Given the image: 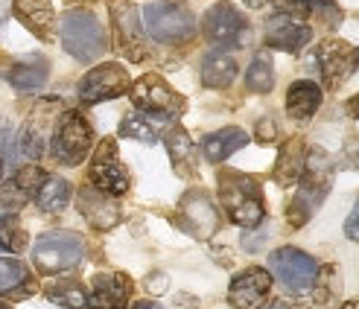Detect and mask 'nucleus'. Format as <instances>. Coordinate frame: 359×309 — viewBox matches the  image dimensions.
<instances>
[{"instance_id":"cd10ccee","label":"nucleus","mask_w":359,"mask_h":309,"mask_svg":"<svg viewBox=\"0 0 359 309\" xmlns=\"http://www.w3.org/2000/svg\"><path fill=\"white\" fill-rule=\"evenodd\" d=\"M172 117H158V114H126V120L120 123V137H132V140H143V143H155L161 123H170Z\"/></svg>"},{"instance_id":"2eb2a0df","label":"nucleus","mask_w":359,"mask_h":309,"mask_svg":"<svg viewBox=\"0 0 359 309\" xmlns=\"http://www.w3.org/2000/svg\"><path fill=\"white\" fill-rule=\"evenodd\" d=\"M263 39L272 50H283V53H301L313 41V27L304 24L298 15L290 12H275L266 21Z\"/></svg>"},{"instance_id":"ea45409f","label":"nucleus","mask_w":359,"mask_h":309,"mask_svg":"<svg viewBox=\"0 0 359 309\" xmlns=\"http://www.w3.org/2000/svg\"><path fill=\"white\" fill-rule=\"evenodd\" d=\"M132 309H164L161 303H155V301H137Z\"/></svg>"},{"instance_id":"f3484780","label":"nucleus","mask_w":359,"mask_h":309,"mask_svg":"<svg viewBox=\"0 0 359 309\" xmlns=\"http://www.w3.org/2000/svg\"><path fill=\"white\" fill-rule=\"evenodd\" d=\"M132 298V280L111 271V275H97L88 295V309H123Z\"/></svg>"},{"instance_id":"0eeeda50","label":"nucleus","mask_w":359,"mask_h":309,"mask_svg":"<svg viewBox=\"0 0 359 309\" xmlns=\"http://www.w3.org/2000/svg\"><path fill=\"white\" fill-rule=\"evenodd\" d=\"M109 15H111V29H114V47L120 56H126L129 62L149 59L143 21L132 0H109Z\"/></svg>"},{"instance_id":"412c9836","label":"nucleus","mask_w":359,"mask_h":309,"mask_svg":"<svg viewBox=\"0 0 359 309\" xmlns=\"http://www.w3.org/2000/svg\"><path fill=\"white\" fill-rule=\"evenodd\" d=\"M50 108H53V102H44V105L35 108V111L27 117L21 135H18L21 155L29 158V160L41 158V152H44V140H47V129H50V117H53Z\"/></svg>"},{"instance_id":"a211bd4d","label":"nucleus","mask_w":359,"mask_h":309,"mask_svg":"<svg viewBox=\"0 0 359 309\" xmlns=\"http://www.w3.org/2000/svg\"><path fill=\"white\" fill-rule=\"evenodd\" d=\"M76 202H79V213H82L97 231H109V228H114V225L120 222V205L114 202L111 195L100 193V190L91 187V184L79 190Z\"/></svg>"},{"instance_id":"7ed1b4c3","label":"nucleus","mask_w":359,"mask_h":309,"mask_svg":"<svg viewBox=\"0 0 359 309\" xmlns=\"http://www.w3.org/2000/svg\"><path fill=\"white\" fill-rule=\"evenodd\" d=\"M62 47L82 64L97 62L105 50H109V39L105 29L97 21L94 12L85 9H70L62 18Z\"/></svg>"},{"instance_id":"423d86ee","label":"nucleus","mask_w":359,"mask_h":309,"mask_svg":"<svg viewBox=\"0 0 359 309\" xmlns=\"http://www.w3.org/2000/svg\"><path fill=\"white\" fill-rule=\"evenodd\" d=\"M94 146V129L79 111H65L53 129V158L65 167H79Z\"/></svg>"},{"instance_id":"c9c22d12","label":"nucleus","mask_w":359,"mask_h":309,"mask_svg":"<svg viewBox=\"0 0 359 309\" xmlns=\"http://www.w3.org/2000/svg\"><path fill=\"white\" fill-rule=\"evenodd\" d=\"M345 236L353 240V242H359V198H356V205H353L348 222H345Z\"/></svg>"},{"instance_id":"c03bdc74","label":"nucleus","mask_w":359,"mask_h":309,"mask_svg":"<svg viewBox=\"0 0 359 309\" xmlns=\"http://www.w3.org/2000/svg\"><path fill=\"white\" fill-rule=\"evenodd\" d=\"M67 4H85V0H67Z\"/></svg>"},{"instance_id":"7c9ffc66","label":"nucleus","mask_w":359,"mask_h":309,"mask_svg":"<svg viewBox=\"0 0 359 309\" xmlns=\"http://www.w3.org/2000/svg\"><path fill=\"white\" fill-rule=\"evenodd\" d=\"M0 295H29V271L21 260L0 257Z\"/></svg>"},{"instance_id":"f8f14e48","label":"nucleus","mask_w":359,"mask_h":309,"mask_svg":"<svg viewBox=\"0 0 359 309\" xmlns=\"http://www.w3.org/2000/svg\"><path fill=\"white\" fill-rule=\"evenodd\" d=\"M316 64H318L321 82L330 90H336V88H342L356 70V47L342 39H325L316 47Z\"/></svg>"},{"instance_id":"ddd939ff","label":"nucleus","mask_w":359,"mask_h":309,"mask_svg":"<svg viewBox=\"0 0 359 309\" xmlns=\"http://www.w3.org/2000/svg\"><path fill=\"white\" fill-rule=\"evenodd\" d=\"M129 74L126 67L109 62V64H100L94 70H88L79 82V99L85 105H97V102H105V99H117L123 94H129Z\"/></svg>"},{"instance_id":"bb28decb","label":"nucleus","mask_w":359,"mask_h":309,"mask_svg":"<svg viewBox=\"0 0 359 309\" xmlns=\"http://www.w3.org/2000/svg\"><path fill=\"white\" fill-rule=\"evenodd\" d=\"M50 76V67L44 59H27V62H18L6 70V82L21 90V94H32V90H41L47 85Z\"/></svg>"},{"instance_id":"6e6552de","label":"nucleus","mask_w":359,"mask_h":309,"mask_svg":"<svg viewBox=\"0 0 359 309\" xmlns=\"http://www.w3.org/2000/svg\"><path fill=\"white\" fill-rule=\"evenodd\" d=\"M269 268L275 271V277L283 283V289H290L295 295L310 292L318 280V263L298 248H278L269 257Z\"/></svg>"},{"instance_id":"4c0bfd02","label":"nucleus","mask_w":359,"mask_h":309,"mask_svg":"<svg viewBox=\"0 0 359 309\" xmlns=\"http://www.w3.org/2000/svg\"><path fill=\"white\" fill-rule=\"evenodd\" d=\"M275 137H278V129H275V123H272V120L257 123V140H260V143H272Z\"/></svg>"},{"instance_id":"9d476101","label":"nucleus","mask_w":359,"mask_h":309,"mask_svg":"<svg viewBox=\"0 0 359 309\" xmlns=\"http://www.w3.org/2000/svg\"><path fill=\"white\" fill-rule=\"evenodd\" d=\"M129 97H132L135 108H140V111L158 114V117H172V120L182 114L184 105H187V99L182 94H175V90L161 76H155V74L137 79L129 88Z\"/></svg>"},{"instance_id":"49530a36","label":"nucleus","mask_w":359,"mask_h":309,"mask_svg":"<svg viewBox=\"0 0 359 309\" xmlns=\"http://www.w3.org/2000/svg\"><path fill=\"white\" fill-rule=\"evenodd\" d=\"M356 67H359V47H356Z\"/></svg>"},{"instance_id":"dca6fc26","label":"nucleus","mask_w":359,"mask_h":309,"mask_svg":"<svg viewBox=\"0 0 359 309\" xmlns=\"http://www.w3.org/2000/svg\"><path fill=\"white\" fill-rule=\"evenodd\" d=\"M269 289H272V275L266 268H245L231 280L228 289V301L234 309H260L269 298Z\"/></svg>"},{"instance_id":"f257e3e1","label":"nucleus","mask_w":359,"mask_h":309,"mask_svg":"<svg viewBox=\"0 0 359 309\" xmlns=\"http://www.w3.org/2000/svg\"><path fill=\"white\" fill-rule=\"evenodd\" d=\"M301 187L292 198L290 210H286V219H290L292 228H301L307 225L316 210L325 205V198L330 193V184H333V163L330 158L321 152V149H313L307 152V163H304V172H301Z\"/></svg>"},{"instance_id":"a19ab883","label":"nucleus","mask_w":359,"mask_h":309,"mask_svg":"<svg viewBox=\"0 0 359 309\" xmlns=\"http://www.w3.org/2000/svg\"><path fill=\"white\" fill-rule=\"evenodd\" d=\"M243 4H245L248 9H260V6L266 4V0H243Z\"/></svg>"},{"instance_id":"9b49d317","label":"nucleus","mask_w":359,"mask_h":309,"mask_svg":"<svg viewBox=\"0 0 359 309\" xmlns=\"http://www.w3.org/2000/svg\"><path fill=\"white\" fill-rule=\"evenodd\" d=\"M202 32L210 44H217L219 50H228V47H240L245 32H248V21L245 15L237 12V6L231 4H217L210 6L202 18Z\"/></svg>"},{"instance_id":"39448f33","label":"nucleus","mask_w":359,"mask_h":309,"mask_svg":"<svg viewBox=\"0 0 359 309\" xmlns=\"http://www.w3.org/2000/svg\"><path fill=\"white\" fill-rule=\"evenodd\" d=\"M85 257V240L74 231H50L32 245V266L41 275H62L76 268Z\"/></svg>"},{"instance_id":"58836bf2","label":"nucleus","mask_w":359,"mask_h":309,"mask_svg":"<svg viewBox=\"0 0 359 309\" xmlns=\"http://www.w3.org/2000/svg\"><path fill=\"white\" fill-rule=\"evenodd\" d=\"M345 108H348V114H351V117H359V94H356L353 99H348Z\"/></svg>"},{"instance_id":"393cba45","label":"nucleus","mask_w":359,"mask_h":309,"mask_svg":"<svg viewBox=\"0 0 359 309\" xmlns=\"http://www.w3.org/2000/svg\"><path fill=\"white\" fill-rule=\"evenodd\" d=\"M164 146H167V155L172 160V170L182 178H190L196 172V146H193L190 135L182 129V125H172V129L164 135Z\"/></svg>"},{"instance_id":"37998d69","label":"nucleus","mask_w":359,"mask_h":309,"mask_svg":"<svg viewBox=\"0 0 359 309\" xmlns=\"http://www.w3.org/2000/svg\"><path fill=\"white\" fill-rule=\"evenodd\" d=\"M342 309H359V301H351V303H345Z\"/></svg>"},{"instance_id":"20e7f679","label":"nucleus","mask_w":359,"mask_h":309,"mask_svg":"<svg viewBox=\"0 0 359 309\" xmlns=\"http://www.w3.org/2000/svg\"><path fill=\"white\" fill-rule=\"evenodd\" d=\"M143 27L158 44H187L196 35V15L178 0H155L143 9Z\"/></svg>"},{"instance_id":"2f4dec72","label":"nucleus","mask_w":359,"mask_h":309,"mask_svg":"<svg viewBox=\"0 0 359 309\" xmlns=\"http://www.w3.org/2000/svg\"><path fill=\"white\" fill-rule=\"evenodd\" d=\"M245 88L251 94H269L275 88V67L269 53H257L245 70Z\"/></svg>"},{"instance_id":"5701e85b","label":"nucleus","mask_w":359,"mask_h":309,"mask_svg":"<svg viewBox=\"0 0 359 309\" xmlns=\"http://www.w3.org/2000/svg\"><path fill=\"white\" fill-rule=\"evenodd\" d=\"M44 178H47V172H41L39 167H24L9 184H4V190H0V205L6 210H18L35 195V190H39Z\"/></svg>"},{"instance_id":"473e14b6","label":"nucleus","mask_w":359,"mask_h":309,"mask_svg":"<svg viewBox=\"0 0 359 309\" xmlns=\"http://www.w3.org/2000/svg\"><path fill=\"white\" fill-rule=\"evenodd\" d=\"M44 295L62 306V309H88V292L82 289V283L76 280H56L44 289Z\"/></svg>"},{"instance_id":"72a5a7b5","label":"nucleus","mask_w":359,"mask_h":309,"mask_svg":"<svg viewBox=\"0 0 359 309\" xmlns=\"http://www.w3.org/2000/svg\"><path fill=\"white\" fill-rule=\"evenodd\" d=\"M27 245V231L15 222V216H4L0 219V251L4 254H18Z\"/></svg>"},{"instance_id":"de8ad7c7","label":"nucleus","mask_w":359,"mask_h":309,"mask_svg":"<svg viewBox=\"0 0 359 309\" xmlns=\"http://www.w3.org/2000/svg\"><path fill=\"white\" fill-rule=\"evenodd\" d=\"M0 309H9V306H6V303H0Z\"/></svg>"},{"instance_id":"aec40b11","label":"nucleus","mask_w":359,"mask_h":309,"mask_svg":"<svg viewBox=\"0 0 359 309\" xmlns=\"http://www.w3.org/2000/svg\"><path fill=\"white\" fill-rule=\"evenodd\" d=\"M304 163H307V143H304L301 137H290L280 146V155H278L275 170H272V181L278 187L298 184V178L304 172Z\"/></svg>"},{"instance_id":"f704fd0d","label":"nucleus","mask_w":359,"mask_h":309,"mask_svg":"<svg viewBox=\"0 0 359 309\" xmlns=\"http://www.w3.org/2000/svg\"><path fill=\"white\" fill-rule=\"evenodd\" d=\"M15 143H18V135L9 125V120L0 117V158H12L15 155Z\"/></svg>"},{"instance_id":"4468645a","label":"nucleus","mask_w":359,"mask_h":309,"mask_svg":"<svg viewBox=\"0 0 359 309\" xmlns=\"http://www.w3.org/2000/svg\"><path fill=\"white\" fill-rule=\"evenodd\" d=\"M178 222L196 240H208L219 228V210L205 190H190L178 205Z\"/></svg>"},{"instance_id":"6ab92c4d","label":"nucleus","mask_w":359,"mask_h":309,"mask_svg":"<svg viewBox=\"0 0 359 309\" xmlns=\"http://www.w3.org/2000/svg\"><path fill=\"white\" fill-rule=\"evenodd\" d=\"M12 12L32 35H39L41 41H53V35H56V12H53L50 0H12Z\"/></svg>"},{"instance_id":"b1692460","label":"nucleus","mask_w":359,"mask_h":309,"mask_svg":"<svg viewBox=\"0 0 359 309\" xmlns=\"http://www.w3.org/2000/svg\"><path fill=\"white\" fill-rule=\"evenodd\" d=\"M245 143H248V135L243 129H237V125H228V129H219L202 140V155L210 163H222L237 149H243Z\"/></svg>"},{"instance_id":"4be33fe9","label":"nucleus","mask_w":359,"mask_h":309,"mask_svg":"<svg viewBox=\"0 0 359 309\" xmlns=\"http://www.w3.org/2000/svg\"><path fill=\"white\" fill-rule=\"evenodd\" d=\"M237 79V59L228 50H210L202 59V85L213 90H225Z\"/></svg>"},{"instance_id":"f03ea898","label":"nucleus","mask_w":359,"mask_h":309,"mask_svg":"<svg viewBox=\"0 0 359 309\" xmlns=\"http://www.w3.org/2000/svg\"><path fill=\"white\" fill-rule=\"evenodd\" d=\"M219 202L228 213V219L240 228H257L266 216L263 207V190L251 175L222 170L219 172Z\"/></svg>"},{"instance_id":"1a4fd4ad","label":"nucleus","mask_w":359,"mask_h":309,"mask_svg":"<svg viewBox=\"0 0 359 309\" xmlns=\"http://www.w3.org/2000/svg\"><path fill=\"white\" fill-rule=\"evenodd\" d=\"M88 178H91V187H97L100 193L105 195H126L129 193V184H132V178H129V170L123 167V160L117 155V143L109 137V140H102L94 158H91V170H88Z\"/></svg>"},{"instance_id":"e433bc0d","label":"nucleus","mask_w":359,"mask_h":309,"mask_svg":"<svg viewBox=\"0 0 359 309\" xmlns=\"http://www.w3.org/2000/svg\"><path fill=\"white\" fill-rule=\"evenodd\" d=\"M345 160L351 163L353 170H359V135H351L345 140Z\"/></svg>"},{"instance_id":"c85d7f7f","label":"nucleus","mask_w":359,"mask_h":309,"mask_svg":"<svg viewBox=\"0 0 359 309\" xmlns=\"http://www.w3.org/2000/svg\"><path fill=\"white\" fill-rule=\"evenodd\" d=\"M283 12L290 15H307V18H321L325 24L336 27L342 21V9L336 6V0H278Z\"/></svg>"},{"instance_id":"79ce46f5","label":"nucleus","mask_w":359,"mask_h":309,"mask_svg":"<svg viewBox=\"0 0 359 309\" xmlns=\"http://www.w3.org/2000/svg\"><path fill=\"white\" fill-rule=\"evenodd\" d=\"M269 309H292V306H290V303H283V301H275V303L269 306Z\"/></svg>"},{"instance_id":"a18cd8bd","label":"nucleus","mask_w":359,"mask_h":309,"mask_svg":"<svg viewBox=\"0 0 359 309\" xmlns=\"http://www.w3.org/2000/svg\"><path fill=\"white\" fill-rule=\"evenodd\" d=\"M0 181H4V163H0Z\"/></svg>"},{"instance_id":"c756f323","label":"nucleus","mask_w":359,"mask_h":309,"mask_svg":"<svg viewBox=\"0 0 359 309\" xmlns=\"http://www.w3.org/2000/svg\"><path fill=\"white\" fill-rule=\"evenodd\" d=\"M32 198H35V205H39L44 213H62L67 207V202H70V184L65 178L47 175L39 184V190H35Z\"/></svg>"},{"instance_id":"a878e982","label":"nucleus","mask_w":359,"mask_h":309,"mask_svg":"<svg viewBox=\"0 0 359 309\" xmlns=\"http://www.w3.org/2000/svg\"><path fill=\"white\" fill-rule=\"evenodd\" d=\"M321 105V88L310 79H298L286 90V111L292 120H310Z\"/></svg>"}]
</instances>
